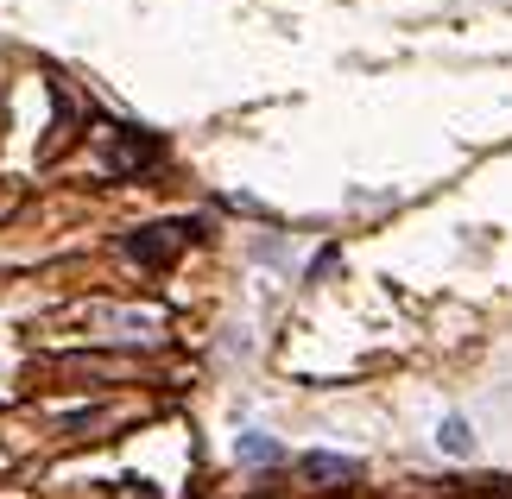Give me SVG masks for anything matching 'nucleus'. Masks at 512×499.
I'll return each mask as SVG.
<instances>
[{"label":"nucleus","instance_id":"nucleus-4","mask_svg":"<svg viewBox=\"0 0 512 499\" xmlns=\"http://www.w3.org/2000/svg\"><path fill=\"white\" fill-rule=\"evenodd\" d=\"M437 449H449V455H468V449H475L468 417H443V424H437Z\"/></svg>","mask_w":512,"mask_h":499},{"label":"nucleus","instance_id":"nucleus-1","mask_svg":"<svg viewBox=\"0 0 512 499\" xmlns=\"http://www.w3.org/2000/svg\"><path fill=\"white\" fill-rule=\"evenodd\" d=\"M184 234H196V222H177V228H140L127 241V253L140 259V266H165V259L177 253V241H184Z\"/></svg>","mask_w":512,"mask_h":499},{"label":"nucleus","instance_id":"nucleus-3","mask_svg":"<svg viewBox=\"0 0 512 499\" xmlns=\"http://www.w3.org/2000/svg\"><path fill=\"white\" fill-rule=\"evenodd\" d=\"M304 481H354V462H342V455H304Z\"/></svg>","mask_w":512,"mask_h":499},{"label":"nucleus","instance_id":"nucleus-2","mask_svg":"<svg viewBox=\"0 0 512 499\" xmlns=\"http://www.w3.org/2000/svg\"><path fill=\"white\" fill-rule=\"evenodd\" d=\"M108 139H114V152H108V165H114V171H133L140 158H152V152H159L152 139H140V127H114Z\"/></svg>","mask_w":512,"mask_h":499},{"label":"nucleus","instance_id":"nucleus-5","mask_svg":"<svg viewBox=\"0 0 512 499\" xmlns=\"http://www.w3.org/2000/svg\"><path fill=\"white\" fill-rule=\"evenodd\" d=\"M234 455H241V462H260V468H266V462H279L285 449L272 443V436H241V443H234Z\"/></svg>","mask_w":512,"mask_h":499}]
</instances>
